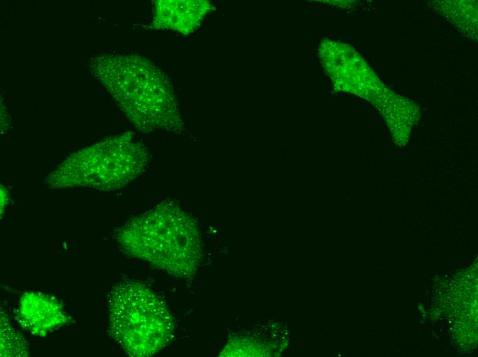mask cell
I'll use <instances>...</instances> for the list:
<instances>
[{
  "label": "cell",
  "mask_w": 478,
  "mask_h": 357,
  "mask_svg": "<svg viewBox=\"0 0 478 357\" xmlns=\"http://www.w3.org/2000/svg\"><path fill=\"white\" fill-rule=\"evenodd\" d=\"M130 255L177 276L192 275L201 255L196 224L181 209L161 205L128 222L118 234Z\"/></svg>",
  "instance_id": "obj_2"
},
{
  "label": "cell",
  "mask_w": 478,
  "mask_h": 357,
  "mask_svg": "<svg viewBox=\"0 0 478 357\" xmlns=\"http://www.w3.org/2000/svg\"><path fill=\"white\" fill-rule=\"evenodd\" d=\"M1 348L5 347L9 343V345L1 351V356H6L10 347V345L13 344L16 356H25L27 354V348L25 341H22V337L14 330L9 324H1Z\"/></svg>",
  "instance_id": "obj_7"
},
{
  "label": "cell",
  "mask_w": 478,
  "mask_h": 357,
  "mask_svg": "<svg viewBox=\"0 0 478 357\" xmlns=\"http://www.w3.org/2000/svg\"><path fill=\"white\" fill-rule=\"evenodd\" d=\"M211 10L204 0H159L154 6L152 26L189 34L198 29Z\"/></svg>",
  "instance_id": "obj_6"
},
{
  "label": "cell",
  "mask_w": 478,
  "mask_h": 357,
  "mask_svg": "<svg viewBox=\"0 0 478 357\" xmlns=\"http://www.w3.org/2000/svg\"><path fill=\"white\" fill-rule=\"evenodd\" d=\"M147 152L130 135L108 139L71 156L53 174L58 187L89 186L111 189L125 185L145 166Z\"/></svg>",
  "instance_id": "obj_4"
},
{
  "label": "cell",
  "mask_w": 478,
  "mask_h": 357,
  "mask_svg": "<svg viewBox=\"0 0 478 357\" xmlns=\"http://www.w3.org/2000/svg\"><path fill=\"white\" fill-rule=\"evenodd\" d=\"M18 321L27 331L44 336L67 322L56 299L41 292H26L20 301Z\"/></svg>",
  "instance_id": "obj_5"
},
{
  "label": "cell",
  "mask_w": 478,
  "mask_h": 357,
  "mask_svg": "<svg viewBox=\"0 0 478 357\" xmlns=\"http://www.w3.org/2000/svg\"><path fill=\"white\" fill-rule=\"evenodd\" d=\"M109 327L113 338L130 356H150L170 343L171 316L163 302L135 281L115 286L109 297Z\"/></svg>",
  "instance_id": "obj_3"
},
{
  "label": "cell",
  "mask_w": 478,
  "mask_h": 357,
  "mask_svg": "<svg viewBox=\"0 0 478 357\" xmlns=\"http://www.w3.org/2000/svg\"><path fill=\"white\" fill-rule=\"evenodd\" d=\"M130 122L140 130L184 128L174 89L165 73L137 55L105 54L90 62Z\"/></svg>",
  "instance_id": "obj_1"
}]
</instances>
